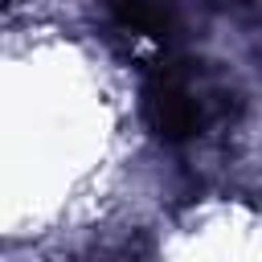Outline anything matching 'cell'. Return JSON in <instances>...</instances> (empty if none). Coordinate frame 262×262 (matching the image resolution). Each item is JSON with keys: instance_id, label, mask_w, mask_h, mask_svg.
<instances>
[{"instance_id": "1", "label": "cell", "mask_w": 262, "mask_h": 262, "mask_svg": "<svg viewBox=\"0 0 262 262\" xmlns=\"http://www.w3.org/2000/svg\"><path fill=\"white\" fill-rule=\"evenodd\" d=\"M143 119L164 143H184L205 127V98L176 61H156L143 82Z\"/></svg>"}, {"instance_id": "2", "label": "cell", "mask_w": 262, "mask_h": 262, "mask_svg": "<svg viewBox=\"0 0 262 262\" xmlns=\"http://www.w3.org/2000/svg\"><path fill=\"white\" fill-rule=\"evenodd\" d=\"M102 8L123 33H135V37H147V41H160V45L176 29L168 0H102Z\"/></svg>"}, {"instance_id": "3", "label": "cell", "mask_w": 262, "mask_h": 262, "mask_svg": "<svg viewBox=\"0 0 262 262\" xmlns=\"http://www.w3.org/2000/svg\"><path fill=\"white\" fill-rule=\"evenodd\" d=\"M0 4H4V0H0Z\"/></svg>"}]
</instances>
